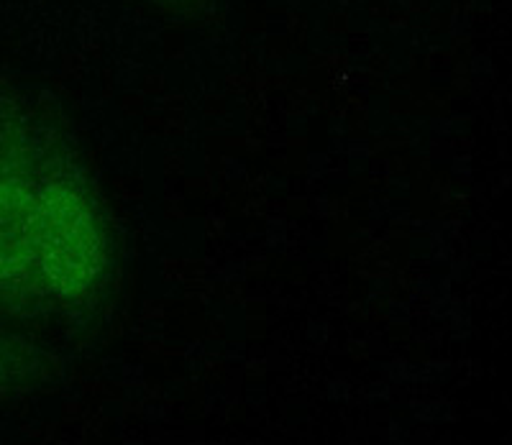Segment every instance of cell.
Wrapping results in <instances>:
<instances>
[{"label": "cell", "instance_id": "cell-3", "mask_svg": "<svg viewBox=\"0 0 512 445\" xmlns=\"http://www.w3.org/2000/svg\"><path fill=\"white\" fill-rule=\"evenodd\" d=\"M39 369V353L26 341L0 328V397L26 387Z\"/></svg>", "mask_w": 512, "mask_h": 445}, {"label": "cell", "instance_id": "cell-5", "mask_svg": "<svg viewBox=\"0 0 512 445\" xmlns=\"http://www.w3.org/2000/svg\"><path fill=\"white\" fill-rule=\"evenodd\" d=\"M18 95H21V90H18V87L0 85V133H3V128H6L8 118H11L13 108H16Z\"/></svg>", "mask_w": 512, "mask_h": 445}, {"label": "cell", "instance_id": "cell-2", "mask_svg": "<svg viewBox=\"0 0 512 445\" xmlns=\"http://www.w3.org/2000/svg\"><path fill=\"white\" fill-rule=\"evenodd\" d=\"M59 108L21 90L0 133V313L39 318L34 274L36 182Z\"/></svg>", "mask_w": 512, "mask_h": 445}, {"label": "cell", "instance_id": "cell-4", "mask_svg": "<svg viewBox=\"0 0 512 445\" xmlns=\"http://www.w3.org/2000/svg\"><path fill=\"white\" fill-rule=\"evenodd\" d=\"M144 3L180 21H195V24H210L218 16V0H144Z\"/></svg>", "mask_w": 512, "mask_h": 445}, {"label": "cell", "instance_id": "cell-1", "mask_svg": "<svg viewBox=\"0 0 512 445\" xmlns=\"http://www.w3.org/2000/svg\"><path fill=\"white\" fill-rule=\"evenodd\" d=\"M121 233L85 159L80 139L52 121L36 182L34 274L39 318L85 320L103 310L121 284Z\"/></svg>", "mask_w": 512, "mask_h": 445}]
</instances>
